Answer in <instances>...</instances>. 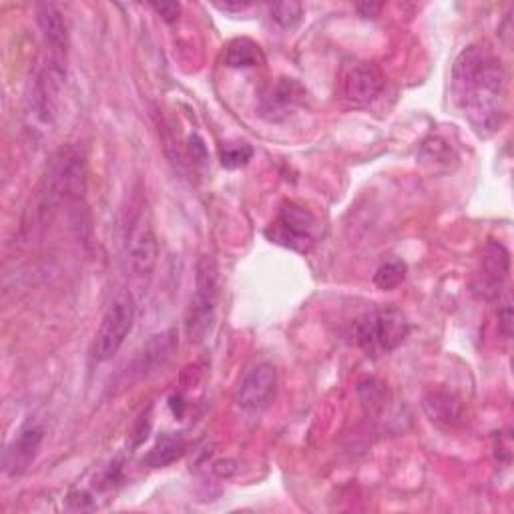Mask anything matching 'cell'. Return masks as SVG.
I'll return each mask as SVG.
<instances>
[{
    "label": "cell",
    "instance_id": "6da1fadb",
    "mask_svg": "<svg viewBox=\"0 0 514 514\" xmlns=\"http://www.w3.org/2000/svg\"><path fill=\"white\" fill-rule=\"evenodd\" d=\"M506 69L486 47H466L452 67L450 93L478 135L500 131L506 119Z\"/></svg>",
    "mask_w": 514,
    "mask_h": 514
},
{
    "label": "cell",
    "instance_id": "7a4b0ae2",
    "mask_svg": "<svg viewBox=\"0 0 514 514\" xmlns=\"http://www.w3.org/2000/svg\"><path fill=\"white\" fill-rule=\"evenodd\" d=\"M410 334L406 314L396 306H376L354 324L356 344L372 358L394 352Z\"/></svg>",
    "mask_w": 514,
    "mask_h": 514
},
{
    "label": "cell",
    "instance_id": "3957f363",
    "mask_svg": "<svg viewBox=\"0 0 514 514\" xmlns=\"http://www.w3.org/2000/svg\"><path fill=\"white\" fill-rule=\"evenodd\" d=\"M123 257L133 278H149L155 270L159 257V243L151 213L143 199L133 203L129 209L123 233Z\"/></svg>",
    "mask_w": 514,
    "mask_h": 514
},
{
    "label": "cell",
    "instance_id": "277c9868",
    "mask_svg": "<svg viewBox=\"0 0 514 514\" xmlns=\"http://www.w3.org/2000/svg\"><path fill=\"white\" fill-rule=\"evenodd\" d=\"M219 302L217 264L211 255H201L195 266V286L185 316V334L191 344H201L215 320Z\"/></svg>",
    "mask_w": 514,
    "mask_h": 514
},
{
    "label": "cell",
    "instance_id": "5b68a950",
    "mask_svg": "<svg viewBox=\"0 0 514 514\" xmlns=\"http://www.w3.org/2000/svg\"><path fill=\"white\" fill-rule=\"evenodd\" d=\"M266 235L276 245L298 253H308L318 239V219L304 205L296 201H284L278 217L266 229Z\"/></svg>",
    "mask_w": 514,
    "mask_h": 514
},
{
    "label": "cell",
    "instance_id": "8992f818",
    "mask_svg": "<svg viewBox=\"0 0 514 514\" xmlns=\"http://www.w3.org/2000/svg\"><path fill=\"white\" fill-rule=\"evenodd\" d=\"M135 324V300L131 294H119L103 314L93 340V360L109 362L119 354Z\"/></svg>",
    "mask_w": 514,
    "mask_h": 514
},
{
    "label": "cell",
    "instance_id": "52a82bcc",
    "mask_svg": "<svg viewBox=\"0 0 514 514\" xmlns=\"http://www.w3.org/2000/svg\"><path fill=\"white\" fill-rule=\"evenodd\" d=\"M340 87H342V95L348 103L366 107L382 95V91L386 87V79L374 63L354 61L344 67L342 77H340Z\"/></svg>",
    "mask_w": 514,
    "mask_h": 514
},
{
    "label": "cell",
    "instance_id": "ba28073f",
    "mask_svg": "<svg viewBox=\"0 0 514 514\" xmlns=\"http://www.w3.org/2000/svg\"><path fill=\"white\" fill-rule=\"evenodd\" d=\"M510 268L508 251L498 241H488L482 251L480 270L472 282V292L482 300H496L502 294V286L506 282Z\"/></svg>",
    "mask_w": 514,
    "mask_h": 514
},
{
    "label": "cell",
    "instance_id": "9c48e42d",
    "mask_svg": "<svg viewBox=\"0 0 514 514\" xmlns=\"http://www.w3.org/2000/svg\"><path fill=\"white\" fill-rule=\"evenodd\" d=\"M278 388V370L270 362L253 366L237 384L235 404L241 410H260L276 394Z\"/></svg>",
    "mask_w": 514,
    "mask_h": 514
},
{
    "label": "cell",
    "instance_id": "30bf717a",
    "mask_svg": "<svg viewBox=\"0 0 514 514\" xmlns=\"http://www.w3.org/2000/svg\"><path fill=\"white\" fill-rule=\"evenodd\" d=\"M45 440V430L39 424L29 422L27 426L21 428L17 438L11 442L5 454V468L11 476H21L25 474L35 458L39 456V450Z\"/></svg>",
    "mask_w": 514,
    "mask_h": 514
},
{
    "label": "cell",
    "instance_id": "8fae6325",
    "mask_svg": "<svg viewBox=\"0 0 514 514\" xmlns=\"http://www.w3.org/2000/svg\"><path fill=\"white\" fill-rule=\"evenodd\" d=\"M37 23L43 33L45 45L51 51V61L65 63L69 53V29L63 19V13L49 3L37 7Z\"/></svg>",
    "mask_w": 514,
    "mask_h": 514
},
{
    "label": "cell",
    "instance_id": "7c38bea8",
    "mask_svg": "<svg viewBox=\"0 0 514 514\" xmlns=\"http://www.w3.org/2000/svg\"><path fill=\"white\" fill-rule=\"evenodd\" d=\"M302 91L294 81H282L272 85L262 95V113L268 115L272 121H280L288 117L300 103Z\"/></svg>",
    "mask_w": 514,
    "mask_h": 514
},
{
    "label": "cell",
    "instance_id": "4fadbf2b",
    "mask_svg": "<svg viewBox=\"0 0 514 514\" xmlns=\"http://www.w3.org/2000/svg\"><path fill=\"white\" fill-rule=\"evenodd\" d=\"M424 410L438 426H456L462 420V402L450 392H430L424 398Z\"/></svg>",
    "mask_w": 514,
    "mask_h": 514
},
{
    "label": "cell",
    "instance_id": "5bb4252c",
    "mask_svg": "<svg viewBox=\"0 0 514 514\" xmlns=\"http://www.w3.org/2000/svg\"><path fill=\"white\" fill-rule=\"evenodd\" d=\"M183 454H185V440L175 434H163L143 462L151 468H161V466L173 464Z\"/></svg>",
    "mask_w": 514,
    "mask_h": 514
},
{
    "label": "cell",
    "instance_id": "9a60e30c",
    "mask_svg": "<svg viewBox=\"0 0 514 514\" xmlns=\"http://www.w3.org/2000/svg\"><path fill=\"white\" fill-rule=\"evenodd\" d=\"M262 63V51L249 39H235L225 53V65L231 69H247Z\"/></svg>",
    "mask_w": 514,
    "mask_h": 514
},
{
    "label": "cell",
    "instance_id": "2e32d148",
    "mask_svg": "<svg viewBox=\"0 0 514 514\" xmlns=\"http://www.w3.org/2000/svg\"><path fill=\"white\" fill-rule=\"evenodd\" d=\"M406 272H408V268H406L404 262H398V260L388 262V264L378 268V272L374 276V284L380 290H386V292L394 290V288H398L406 280Z\"/></svg>",
    "mask_w": 514,
    "mask_h": 514
},
{
    "label": "cell",
    "instance_id": "e0dca14e",
    "mask_svg": "<svg viewBox=\"0 0 514 514\" xmlns=\"http://www.w3.org/2000/svg\"><path fill=\"white\" fill-rule=\"evenodd\" d=\"M304 15V7L300 3H276L272 7V19L282 27V29H294Z\"/></svg>",
    "mask_w": 514,
    "mask_h": 514
},
{
    "label": "cell",
    "instance_id": "ac0fdd59",
    "mask_svg": "<svg viewBox=\"0 0 514 514\" xmlns=\"http://www.w3.org/2000/svg\"><path fill=\"white\" fill-rule=\"evenodd\" d=\"M253 149L247 143H235V145H225L221 149V165L225 169H239L243 165H247V161L251 159Z\"/></svg>",
    "mask_w": 514,
    "mask_h": 514
},
{
    "label": "cell",
    "instance_id": "d6986e66",
    "mask_svg": "<svg viewBox=\"0 0 514 514\" xmlns=\"http://www.w3.org/2000/svg\"><path fill=\"white\" fill-rule=\"evenodd\" d=\"M498 330L508 340L512 336V304L510 298H504V302L498 306Z\"/></svg>",
    "mask_w": 514,
    "mask_h": 514
},
{
    "label": "cell",
    "instance_id": "ffe728a7",
    "mask_svg": "<svg viewBox=\"0 0 514 514\" xmlns=\"http://www.w3.org/2000/svg\"><path fill=\"white\" fill-rule=\"evenodd\" d=\"M151 9L165 21V23H175L181 15V5L179 3H155Z\"/></svg>",
    "mask_w": 514,
    "mask_h": 514
},
{
    "label": "cell",
    "instance_id": "44dd1931",
    "mask_svg": "<svg viewBox=\"0 0 514 514\" xmlns=\"http://www.w3.org/2000/svg\"><path fill=\"white\" fill-rule=\"evenodd\" d=\"M356 9H358V13H360L362 17H376L382 7H380V5H368V3H366V5H358Z\"/></svg>",
    "mask_w": 514,
    "mask_h": 514
},
{
    "label": "cell",
    "instance_id": "7402d4cb",
    "mask_svg": "<svg viewBox=\"0 0 514 514\" xmlns=\"http://www.w3.org/2000/svg\"><path fill=\"white\" fill-rule=\"evenodd\" d=\"M247 7L249 5H219V9H223V11H243Z\"/></svg>",
    "mask_w": 514,
    "mask_h": 514
}]
</instances>
